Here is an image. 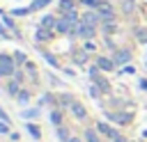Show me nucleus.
Segmentation results:
<instances>
[{
  "label": "nucleus",
  "instance_id": "nucleus-1",
  "mask_svg": "<svg viewBox=\"0 0 147 142\" xmlns=\"http://www.w3.org/2000/svg\"><path fill=\"white\" fill-rule=\"evenodd\" d=\"M90 76H92V80H94V85H96V87H99L101 92H108V89H110V85H108V80H106V78H103V76L99 73V69H96V66H92V69H90Z\"/></svg>",
  "mask_w": 147,
  "mask_h": 142
},
{
  "label": "nucleus",
  "instance_id": "nucleus-2",
  "mask_svg": "<svg viewBox=\"0 0 147 142\" xmlns=\"http://www.w3.org/2000/svg\"><path fill=\"white\" fill-rule=\"evenodd\" d=\"M14 62H16V60H11L9 55H0V71H2V76L16 73V71H14Z\"/></svg>",
  "mask_w": 147,
  "mask_h": 142
},
{
  "label": "nucleus",
  "instance_id": "nucleus-3",
  "mask_svg": "<svg viewBox=\"0 0 147 142\" xmlns=\"http://www.w3.org/2000/svg\"><path fill=\"white\" fill-rule=\"evenodd\" d=\"M74 34H80V37H85V39H90V37H94V25H87V23H80V25H76V32ZM71 34V37H74Z\"/></svg>",
  "mask_w": 147,
  "mask_h": 142
},
{
  "label": "nucleus",
  "instance_id": "nucleus-4",
  "mask_svg": "<svg viewBox=\"0 0 147 142\" xmlns=\"http://www.w3.org/2000/svg\"><path fill=\"white\" fill-rule=\"evenodd\" d=\"M34 39H37V41H51V39H53V32H51L48 27H41V25H39L37 32H34Z\"/></svg>",
  "mask_w": 147,
  "mask_h": 142
},
{
  "label": "nucleus",
  "instance_id": "nucleus-5",
  "mask_svg": "<svg viewBox=\"0 0 147 142\" xmlns=\"http://www.w3.org/2000/svg\"><path fill=\"white\" fill-rule=\"evenodd\" d=\"M69 108H71V112L76 115V119H85V117H87V112H85V108H83V105H80L78 101H74V103H71Z\"/></svg>",
  "mask_w": 147,
  "mask_h": 142
},
{
  "label": "nucleus",
  "instance_id": "nucleus-6",
  "mask_svg": "<svg viewBox=\"0 0 147 142\" xmlns=\"http://www.w3.org/2000/svg\"><path fill=\"white\" fill-rule=\"evenodd\" d=\"M96 131H99V133H103V135H106V137H110V140L117 135V131H113V128H110L108 124H103V121H99V124H96Z\"/></svg>",
  "mask_w": 147,
  "mask_h": 142
},
{
  "label": "nucleus",
  "instance_id": "nucleus-7",
  "mask_svg": "<svg viewBox=\"0 0 147 142\" xmlns=\"http://www.w3.org/2000/svg\"><path fill=\"white\" fill-rule=\"evenodd\" d=\"M129 60H131V53H129V50H117L115 57H113L115 64H124V62H129Z\"/></svg>",
  "mask_w": 147,
  "mask_h": 142
},
{
  "label": "nucleus",
  "instance_id": "nucleus-8",
  "mask_svg": "<svg viewBox=\"0 0 147 142\" xmlns=\"http://www.w3.org/2000/svg\"><path fill=\"white\" fill-rule=\"evenodd\" d=\"M108 117L117 124H129V119H131V115H124V112H108Z\"/></svg>",
  "mask_w": 147,
  "mask_h": 142
},
{
  "label": "nucleus",
  "instance_id": "nucleus-9",
  "mask_svg": "<svg viewBox=\"0 0 147 142\" xmlns=\"http://www.w3.org/2000/svg\"><path fill=\"white\" fill-rule=\"evenodd\" d=\"M96 64H99V69H103V71H110V69L115 66V62H113V60H108V57H99V60H96Z\"/></svg>",
  "mask_w": 147,
  "mask_h": 142
},
{
  "label": "nucleus",
  "instance_id": "nucleus-10",
  "mask_svg": "<svg viewBox=\"0 0 147 142\" xmlns=\"http://www.w3.org/2000/svg\"><path fill=\"white\" fill-rule=\"evenodd\" d=\"M96 21H99V14H94V11H87V14L83 16V21H80V23H87V25H94Z\"/></svg>",
  "mask_w": 147,
  "mask_h": 142
},
{
  "label": "nucleus",
  "instance_id": "nucleus-11",
  "mask_svg": "<svg viewBox=\"0 0 147 142\" xmlns=\"http://www.w3.org/2000/svg\"><path fill=\"white\" fill-rule=\"evenodd\" d=\"M55 25H57V21H55L53 16H44V18H41V27H48V30H51V27H55Z\"/></svg>",
  "mask_w": 147,
  "mask_h": 142
},
{
  "label": "nucleus",
  "instance_id": "nucleus-12",
  "mask_svg": "<svg viewBox=\"0 0 147 142\" xmlns=\"http://www.w3.org/2000/svg\"><path fill=\"white\" fill-rule=\"evenodd\" d=\"M64 18H67V21H71V23L76 25V23H78V14H76V9H69V11H64Z\"/></svg>",
  "mask_w": 147,
  "mask_h": 142
},
{
  "label": "nucleus",
  "instance_id": "nucleus-13",
  "mask_svg": "<svg viewBox=\"0 0 147 142\" xmlns=\"http://www.w3.org/2000/svg\"><path fill=\"white\" fill-rule=\"evenodd\" d=\"M74 5H76V0H60V9H62V11L74 9Z\"/></svg>",
  "mask_w": 147,
  "mask_h": 142
},
{
  "label": "nucleus",
  "instance_id": "nucleus-14",
  "mask_svg": "<svg viewBox=\"0 0 147 142\" xmlns=\"http://www.w3.org/2000/svg\"><path fill=\"white\" fill-rule=\"evenodd\" d=\"M28 98H30V94H28V92H25V89H21V92H18V94H16V101H18V103H21V105H23V103H28Z\"/></svg>",
  "mask_w": 147,
  "mask_h": 142
},
{
  "label": "nucleus",
  "instance_id": "nucleus-15",
  "mask_svg": "<svg viewBox=\"0 0 147 142\" xmlns=\"http://www.w3.org/2000/svg\"><path fill=\"white\" fill-rule=\"evenodd\" d=\"M28 133H30L32 137H37V140H39V135H41V131H39V126H34V124H28Z\"/></svg>",
  "mask_w": 147,
  "mask_h": 142
},
{
  "label": "nucleus",
  "instance_id": "nucleus-16",
  "mask_svg": "<svg viewBox=\"0 0 147 142\" xmlns=\"http://www.w3.org/2000/svg\"><path fill=\"white\" fill-rule=\"evenodd\" d=\"M23 117H25V119H34V117H39V108H32V110H25V112H23Z\"/></svg>",
  "mask_w": 147,
  "mask_h": 142
},
{
  "label": "nucleus",
  "instance_id": "nucleus-17",
  "mask_svg": "<svg viewBox=\"0 0 147 142\" xmlns=\"http://www.w3.org/2000/svg\"><path fill=\"white\" fill-rule=\"evenodd\" d=\"M48 2H51V0H34V2L30 5V9H32V11H34V9H41V7H46Z\"/></svg>",
  "mask_w": 147,
  "mask_h": 142
},
{
  "label": "nucleus",
  "instance_id": "nucleus-18",
  "mask_svg": "<svg viewBox=\"0 0 147 142\" xmlns=\"http://www.w3.org/2000/svg\"><path fill=\"white\" fill-rule=\"evenodd\" d=\"M85 140H87V142H99V137H96V133H94L92 128L85 131Z\"/></svg>",
  "mask_w": 147,
  "mask_h": 142
},
{
  "label": "nucleus",
  "instance_id": "nucleus-19",
  "mask_svg": "<svg viewBox=\"0 0 147 142\" xmlns=\"http://www.w3.org/2000/svg\"><path fill=\"white\" fill-rule=\"evenodd\" d=\"M2 23H5L7 27H11V30L16 32V25H14V18H11V16H2Z\"/></svg>",
  "mask_w": 147,
  "mask_h": 142
},
{
  "label": "nucleus",
  "instance_id": "nucleus-20",
  "mask_svg": "<svg viewBox=\"0 0 147 142\" xmlns=\"http://www.w3.org/2000/svg\"><path fill=\"white\" fill-rule=\"evenodd\" d=\"M51 121H53V124H57V126H60V121H62V115H60V112H57V110H53V112H51Z\"/></svg>",
  "mask_w": 147,
  "mask_h": 142
},
{
  "label": "nucleus",
  "instance_id": "nucleus-21",
  "mask_svg": "<svg viewBox=\"0 0 147 142\" xmlns=\"http://www.w3.org/2000/svg\"><path fill=\"white\" fill-rule=\"evenodd\" d=\"M57 137H60V140H67V142L71 140V137H69V133H67V128H62V126L57 128Z\"/></svg>",
  "mask_w": 147,
  "mask_h": 142
},
{
  "label": "nucleus",
  "instance_id": "nucleus-22",
  "mask_svg": "<svg viewBox=\"0 0 147 142\" xmlns=\"http://www.w3.org/2000/svg\"><path fill=\"white\" fill-rule=\"evenodd\" d=\"M32 9L30 7H21V9H14V16H25V14H30Z\"/></svg>",
  "mask_w": 147,
  "mask_h": 142
},
{
  "label": "nucleus",
  "instance_id": "nucleus-23",
  "mask_svg": "<svg viewBox=\"0 0 147 142\" xmlns=\"http://www.w3.org/2000/svg\"><path fill=\"white\" fill-rule=\"evenodd\" d=\"M14 60H16V64H25V62H28L23 53H14Z\"/></svg>",
  "mask_w": 147,
  "mask_h": 142
},
{
  "label": "nucleus",
  "instance_id": "nucleus-24",
  "mask_svg": "<svg viewBox=\"0 0 147 142\" xmlns=\"http://www.w3.org/2000/svg\"><path fill=\"white\" fill-rule=\"evenodd\" d=\"M9 94H18V80H14V82H9Z\"/></svg>",
  "mask_w": 147,
  "mask_h": 142
},
{
  "label": "nucleus",
  "instance_id": "nucleus-25",
  "mask_svg": "<svg viewBox=\"0 0 147 142\" xmlns=\"http://www.w3.org/2000/svg\"><path fill=\"white\" fill-rule=\"evenodd\" d=\"M136 34H138V39H140V41H145V44H147V30H138Z\"/></svg>",
  "mask_w": 147,
  "mask_h": 142
},
{
  "label": "nucleus",
  "instance_id": "nucleus-26",
  "mask_svg": "<svg viewBox=\"0 0 147 142\" xmlns=\"http://www.w3.org/2000/svg\"><path fill=\"white\" fill-rule=\"evenodd\" d=\"M80 2H83V5H87V7H99V5H101L99 0H80Z\"/></svg>",
  "mask_w": 147,
  "mask_h": 142
},
{
  "label": "nucleus",
  "instance_id": "nucleus-27",
  "mask_svg": "<svg viewBox=\"0 0 147 142\" xmlns=\"http://www.w3.org/2000/svg\"><path fill=\"white\" fill-rule=\"evenodd\" d=\"M44 57L48 60V64H53V66H57V60H55L53 55H48V53H44Z\"/></svg>",
  "mask_w": 147,
  "mask_h": 142
},
{
  "label": "nucleus",
  "instance_id": "nucleus-28",
  "mask_svg": "<svg viewBox=\"0 0 147 142\" xmlns=\"http://www.w3.org/2000/svg\"><path fill=\"white\" fill-rule=\"evenodd\" d=\"M0 119H2V121H5V124H9V117H7V112H5V110H2V108H0Z\"/></svg>",
  "mask_w": 147,
  "mask_h": 142
},
{
  "label": "nucleus",
  "instance_id": "nucleus-29",
  "mask_svg": "<svg viewBox=\"0 0 147 142\" xmlns=\"http://www.w3.org/2000/svg\"><path fill=\"white\" fill-rule=\"evenodd\" d=\"M113 142H129V140H126V137H122V135H119V133H117V135H115V137H113Z\"/></svg>",
  "mask_w": 147,
  "mask_h": 142
},
{
  "label": "nucleus",
  "instance_id": "nucleus-30",
  "mask_svg": "<svg viewBox=\"0 0 147 142\" xmlns=\"http://www.w3.org/2000/svg\"><path fill=\"white\" fill-rule=\"evenodd\" d=\"M85 50H87V53L94 50V44H92V41H85Z\"/></svg>",
  "mask_w": 147,
  "mask_h": 142
},
{
  "label": "nucleus",
  "instance_id": "nucleus-31",
  "mask_svg": "<svg viewBox=\"0 0 147 142\" xmlns=\"http://www.w3.org/2000/svg\"><path fill=\"white\" fill-rule=\"evenodd\" d=\"M0 133H9V126H7V124H5V121H2V124H0Z\"/></svg>",
  "mask_w": 147,
  "mask_h": 142
},
{
  "label": "nucleus",
  "instance_id": "nucleus-32",
  "mask_svg": "<svg viewBox=\"0 0 147 142\" xmlns=\"http://www.w3.org/2000/svg\"><path fill=\"white\" fill-rule=\"evenodd\" d=\"M69 142H80V140H78V137H71V140H69Z\"/></svg>",
  "mask_w": 147,
  "mask_h": 142
},
{
  "label": "nucleus",
  "instance_id": "nucleus-33",
  "mask_svg": "<svg viewBox=\"0 0 147 142\" xmlns=\"http://www.w3.org/2000/svg\"><path fill=\"white\" fill-rule=\"evenodd\" d=\"M0 78H2V71H0Z\"/></svg>",
  "mask_w": 147,
  "mask_h": 142
},
{
  "label": "nucleus",
  "instance_id": "nucleus-34",
  "mask_svg": "<svg viewBox=\"0 0 147 142\" xmlns=\"http://www.w3.org/2000/svg\"><path fill=\"white\" fill-rule=\"evenodd\" d=\"M145 64H147V62H145Z\"/></svg>",
  "mask_w": 147,
  "mask_h": 142
}]
</instances>
